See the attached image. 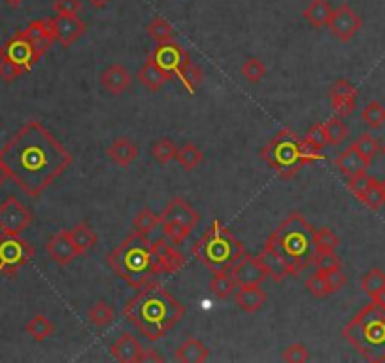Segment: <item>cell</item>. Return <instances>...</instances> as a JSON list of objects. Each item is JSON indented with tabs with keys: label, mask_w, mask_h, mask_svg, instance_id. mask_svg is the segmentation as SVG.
<instances>
[{
	"label": "cell",
	"mask_w": 385,
	"mask_h": 363,
	"mask_svg": "<svg viewBox=\"0 0 385 363\" xmlns=\"http://www.w3.org/2000/svg\"><path fill=\"white\" fill-rule=\"evenodd\" d=\"M114 318H116V312H114V308L106 301L94 302L93 307L87 310V320L94 327H100V330L108 327L114 322Z\"/></svg>",
	"instance_id": "obj_32"
},
{
	"label": "cell",
	"mask_w": 385,
	"mask_h": 363,
	"mask_svg": "<svg viewBox=\"0 0 385 363\" xmlns=\"http://www.w3.org/2000/svg\"><path fill=\"white\" fill-rule=\"evenodd\" d=\"M163 226V231H165V237L172 242V244H183L185 238L191 235V229L188 227L180 226V223H161Z\"/></svg>",
	"instance_id": "obj_49"
},
{
	"label": "cell",
	"mask_w": 385,
	"mask_h": 363,
	"mask_svg": "<svg viewBox=\"0 0 385 363\" xmlns=\"http://www.w3.org/2000/svg\"><path fill=\"white\" fill-rule=\"evenodd\" d=\"M342 335L367 362H385V307L372 301L353 316Z\"/></svg>",
	"instance_id": "obj_6"
},
{
	"label": "cell",
	"mask_w": 385,
	"mask_h": 363,
	"mask_svg": "<svg viewBox=\"0 0 385 363\" xmlns=\"http://www.w3.org/2000/svg\"><path fill=\"white\" fill-rule=\"evenodd\" d=\"M131 74H129V70L123 65L108 66V68L100 74V85L110 95H123L131 88Z\"/></svg>",
	"instance_id": "obj_21"
},
{
	"label": "cell",
	"mask_w": 385,
	"mask_h": 363,
	"mask_svg": "<svg viewBox=\"0 0 385 363\" xmlns=\"http://www.w3.org/2000/svg\"><path fill=\"white\" fill-rule=\"evenodd\" d=\"M110 269L129 286L140 290L157 275H163L153 242L142 233L132 231L121 244H117L106 258Z\"/></svg>",
	"instance_id": "obj_3"
},
{
	"label": "cell",
	"mask_w": 385,
	"mask_h": 363,
	"mask_svg": "<svg viewBox=\"0 0 385 363\" xmlns=\"http://www.w3.org/2000/svg\"><path fill=\"white\" fill-rule=\"evenodd\" d=\"M34 258L33 244L21 235H4L0 237V276H13Z\"/></svg>",
	"instance_id": "obj_8"
},
{
	"label": "cell",
	"mask_w": 385,
	"mask_h": 363,
	"mask_svg": "<svg viewBox=\"0 0 385 363\" xmlns=\"http://www.w3.org/2000/svg\"><path fill=\"white\" fill-rule=\"evenodd\" d=\"M151 155L161 165H168L172 159H176L178 146L172 142L170 138H161L151 146Z\"/></svg>",
	"instance_id": "obj_36"
},
{
	"label": "cell",
	"mask_w": 385,
	"mask_h": 363,
	"mask_svg": "<svg viewBox=\"0 0 385 363\" xmlns=\"http://www.w3.org/2000/svg\"><path fill=\"white\" fill-rule=\"evenodd\" d=\"M110 354L117 362L121 363H138L142 362L143 347L138 342V339L131 333H123L114 344L110 347Z\"/></svg>",
	"instance_id": "obj_20"
},
{
	"label": "cell",
	"mask_w": 385,
	"mask_h": 363,
	"mask_svg": "<svg viewBox=\"0 0 385 363\" xmlns=\"http://www.w3.org/2000/svg\"><path fill=\"white\" fill-rule=\"evenodd\" d=\"M327 27L330 28V33L335 34L336 38L346 44L361 31L363 19L349 4H340L336 10H332V16H330Z\"/></svg>",
	"instance_id": "obj_12"
},
{
	"label": "cell",
	"mask_w": 385,
	"mask_h": 363,
	"mask_svg": "<svg viewBox=\"0 0 385 363\" xmlns=\"http://www.w3.org/2000/svg\"><path fill=\"white\" fill-rule=\"evenodd\" d=\"M381 186H384V195H385V180L381 182Z\"/></svg>",
	"instance_id": "obj_61"
},
{
	"label": "cell",
	"mask_w": 385,
	"mask_h": 363,
	"mask_svg": "<svg viewBox=\"0 0 385 363\" xmlns=\"http://www.w3.org/2000/svg\"><path fill=\"white\" fill-rule=\"evenodd\" d=\"M314 227L310 226L308 220L300 212H293L281 221L266 242L278 250L281 258L289 265L291 276H298L314 263L315 250Z\"/></svg>",
	"instance_id": "obj_4"
},
{
	"label": "cell",
	"mask_w": 385,
	"mask_h": 363,
	"mask_svg": "<svg viewBox=\"0 0 385 363\" xmlns=\"http://www.w3.org/2000/svg\"><path fill=\"white\" fill-rule=\"evenodd\" d=\"M355 102H357V99L330 100V106H332V110H335V116H338L344 120V117L352 116L353 110H355Z\"/></svg>",
	"instance_id": "obj_53"
},
{
	"label": "cell",
	"mask_w": 385,
	"mask_h": 363,
	"mask_svg": "<svg viewBox=\"0 0 385 363\" xmlns=\"http://www.w3.org/2000/svg\"><path fill=\"white\" fill-rule=\"evenodd\" d=\"M87 2L93 6V8H104V6L108 4L110 0H87Z\"/></svg>",
	"instance_id": "obj_57"
},
{
	"label": "cell",
	"mask_w": 385,
	"mask_h": 363,
	"mask_svg": "<svg viewBox=\"0 0 385 363\" xmlns=\"http://www.w3.org/2000/svg\"><path fill=\"white\" fill-rule=\"evenodd\" d=\"M240 72H242V76L246 78L248 82L259 83L264 76H266V66H264L263 60L254 57V59H248L246 63H244Z\"/></svg>",
	"instance_id": "obj_43"
},
{
	"label": "cell",
	"mask_w": 385,
	"mask_h": 363,
	"mask_svg": "<svg viewBox=\"0 0 385 363\" xmlns=\"http://www.w3.org/2000/svg\"><path fill=\"white\" fill-rule=\"evenodd\" d=\"M323 125H325V131H327V138H329L330 146H340V144L347 138V135H349L347 125L344 123V120L338 116L329 117V120L325 121Z\"/></svg>",
	"instance_id": "obj_34"
},
{
	"label": "cell",
	"mask_w": 385,
	"mask_h": 363,
	"mask_svg": "<svg viewBox=\"0 0 385 363\" xmlns=\"http://www.w3.org/2000/svg\"><path fill=\"white\" fill-rule=\"evenodd\" d=\"M25 331L33 337L34 341L42 342L45 341L48 337L53 335L55 327H53V324H51V320L48 318V316H44V314H36V316H33V318L28 320L27 325H25Z\"/></svg>",
	"instance_id": "obj_29"
},
{
	"label": "cell",
	"mask_w": 385,
	"mask_h": 363,
	"mask_svg": "<svg viewBox=\"0 0 385 363\" xmlns=\"http://www.w3.org/2000/svg\"><path fill=\"white\" fill-rule=\"evenodd\" d=\"M335 167L340 171V174H344L349 180V178L359 177V174H364L369 171L370 161L364 159L363 155L349 146L342 154H338V157L335 159Z\"/></svg>",
	"instance_id": "obj_22"
},
{
	"label": "cell",
	"mask_w": 385,
	"mask_h": 363,
	"mask_svg": "<svg viewBox=\"0 0 385 363\" xmlns=\"http://www.w3.org/2000/svg\"><path fill=\"white\" fill-rule=\"evenodd\" d=\"M23 34L27 36L28 42L33 44L36 56L42 59V56H45L50 48L55 42V33H53V25H51V19H36V21L28 23L27 28L23 31Z\"/></svg>",
	"instance_id": "obj_16"
},
{
	"label": "cell",
	"mask_w": 385,
	"mask_h": 363,
	"mask_svg": "<svg viewBox=\"0 0 385 363\" xmlns=\"http://www.w3.org/2000/svg\"><path fill=\"white\" fill-rule=\"evenodd\" d=\"M208 347H206L202 341L195 339V337H188V339L178 347L176 354H174L176 362L182 363H202L208 359Z\"/></svg>",
	"instance_id": "obj_24"
},
{
	"label": "cell",
	"mask_w": 385,
	"mask_h": 363,
	"mask_svg": "<svg viewBox=\"0 0 385 363\" xmlns=\"http://www.w3.org/2000/svg\"><path fill=\"white\" fill-rule=\"evenodd\" d=\"M323 276H325V282H327V288H329V293H336L338 290L344 288V284H346V275H344L342 267L332 269V270H327V273H323Z\"/></svg>",
	"instance_id": "obj_51"
},
{
	"label": "cell",
	"mask_w": 385,
	"mask_h": 363,
	"mask_svg": "<svg viewBox=\"0 0 385 363\" xmlns=\"http://www.w3.org/2000/svg\"><path fill=\"white\" fill-rule=\"evenodd\" d=\"M153 250L157 253V259H159L163 275H174L178 270H182L188 263L185 256L166 237H159L157 241H153Z\"/></svg>",
	"instance_id": "obj_18"
},
{
	"label": "cell",
	"mask_w": 385,
	"mask_h": 363,
	"mask_svg": "<svg viewBox=\"0 0 385 363\" xmlns=\"http://www.w3.org/2000/svg\"><path fill=\"white\" fill-rule=\"evenodd\" d=\"M385 288V273L378 267L370 269L367 275L361 278V290H363L370 299H374L378 293Z\"/></svg>",
	"instance_id": "obj_33"
},
{
	"label": "cell",
	"mask_w": 385,
	"mask_h": 363,
	"mask_svg": "<svg viewBox=\"0 0 385 363\" xmlns=\"http://www.w3.org/2000/svg\"><path fill=\"white\" fill-rule=\"evenodd\" d=\"M314 265L318 270L327 273V270H332V269L342 267V261L335 252H318L314 258Z\"/></svg>",
	"instance_id": "obj_47"
},
{
	"label": "cell",
	"mask_w": 385,
	"mask_h": 363,
	"mask_svg": "<svg viewBox=\"0 0 385 363\" xmlns=\"http://www.w3.org/2000/svg\"><path fill=\"white\" fill-rule=\"evenodd\" d=\"M234 301H237V305L242 308L244 312L254 314L259 312L264 302H266V293L261 290V286H242L238 288Z\"/></svg>",
	"instance_id": "obj_25"
},
{
	"label": "cell",
	"mask_w": 385,
	"mask_h": 363,
	"mask_svg": "<svg viewBox=\"0 0 385 363\" xmlns=\"http://www.w3.org/2000/svg\"><path fill=\"white\" fill-rule=\"evenodd\" d=\"M146 60L159 66L161 70L166 72V74L174 80V78L180 76V72H182L192 59L183 46H180L178 42H174V40H168V42L157 44V48L149 51Z\"/></svg>",
	"instance_id": "obj_9"
},
{
	"label": "cell",
	"mask_w": 385,
	"mask_h": 363,
	"mask_svg": "<svg viewBox=\"0 0 385 363\" xmlns=\"http://www.w3.org/2000/svg\"><path fill=\"white\" fill-rule=\"evenodd\" d=\"M352 148L363 155L364 159H369L370 163H372V159L378 155L381 146H380V142H378V140L370 135V132H363V135H361V137L352 144Z\"/></svg>",
	"instance_id": "obj_38"
},
{
	"label": "cell",
	"mask_w": 385,
	"mask_h": 363,
	"mask_svg": "<svg viewBox=\"0 0 385 363\" xmlns=\"http://www.w3.org/2000/svg\"><path fill=\"white\" fill-rule=\"evenodd\" d=\"M304 142L315 149H323L325 146H329V138H327L323 123H315L314 127H310V131L304 137Z\"/></svg>",
	"instance_id": "obj_45"
},
{
	"label": "cell",
	"mask_w": 385,
	"mask_h": 363,
	"mask_svg": "<svg viewBox=\"0 0 385 363\" xmlns=\"http://www.w3.org/2000/svg\"><path fill=\"white\" fill-rule=\"evenodd\" d=\"M68 231H70V238L80 256L87 253L91 248H94L97 241H99L97 233H94L87 223H76V226L68 229Z\"/></svg>",
	"instance_id": "obj_28"
},
{
	"label": "cell",
	"mask_w": 385,
	"mask_h": 363,
	"mask_svg": "<svg viewBox=\"0 0 385 363\" xmlns=\"http://www.w3.org/2000/svg\"><path fill=\"white\" fill-rule=\"evenodd\" d=\"M359 201L367 206V209L374 210V212H378V210L381 209L385 204V195H384V186H381V182L378 180V178L372 177V180H370L369 187L364 189V193L359 197Z\"/></svg>",
	"instance_id": "obj_31"
},
{
	"label": "cell",
	"mask_w": 385,
	"mask_h": 363,
	"mask_svg": "<svg viewBox=\"0 0 385 363\" xmlns=\"http://www.w3.org/2000/svg\"><path fill=\"white\" fill-rule=\"evenodd\" d=\"M372 301H376V302H380L381 307H385V288L384 290H381L380 293H378V295H376L374 299H372Z\"/></svg>",
	"instance_id": "obj_58"
},
{
	"label": "cell",
	"mask_w": 385,
	"mask_h": 363,
	"mask_svg": "<svg viewBox=\"0 0 385 363\" xmlns=\"http://www.w3.org/2000/svg\"><path fill=\"white\" fill-rule=\"evenodd\" d=\"M0 56H4L6 59L16 63L25 74L33 70L34 65L40 60V57L36 56V51H34L33 44L28 42V38L23 34V31L13 34V36L6 42L4 48H0Z\"/></svg>",
	"instance_id": "obj_11"
},
{
	"label": "cell",
	"mask_w": 385,
	"mask_h": 363,
	"mask_svg": "<svg viewBox=\"0 0 385 363\" xmlns=\"http://www.w3.org/2000/svg\"><path fill=\"white\" fill-rule=\"evenodd\" d=\"M261 157L266 165L278 172V177L289 180L306 165H314L325 159L321 149H315L304 142V137H298L291 129H281L263 149Z\"/></svg>",
	"instance_id": "obj_5"
},
{
	"label": "cell",
	"mask_w": 385,
	"mask_h": 363,
	"mask_svg": "<svg viewBox=\"0 0 385 363\" xmlns=\"http://www.w3.org/2000/svg\"><path fill=\"white\" fill-rule=\"evenodd\" d=\"M259 265L263 267L266 276H270L274 282H283L287 276H291L289 265L286 263V259L281 258L278 250L274 246H270L269 242H264V248L255 256Z\"/></svg>",
	"instance_id": "obj_19"
},
{
	"label": "cell",
	"mask_w": 385,
	"mask_h": 363,
	"mask_svg": "<svg viewBox=\"0 0 385 363\" xmlns=\"http://www.w3.org/2000/svg\"><path fill=\"white\" fill-rule=\"evenodd\" d=\"M4 2L10 6V8H19V6H21L25 0H4Z\"/></svg>",
	"instance_id": "obj_59"
},
{
	"label": "cell",
	"mask_w": 385,
	"mask_h": 363,
	"mask_svg": "<svg viewBox=\"0 0 385 363\" xmlns=\"http://www.w3.org/2000/svg\"><path fill=\"white\" fill-rule=\"evenodd\" d=\"M53 10L57 14H77L82 10V2L80 0H55L53 2Z\"/></svg>",
	"instance_id": "obj_54"
},
{
	"label": "cell",
	"mask_w": 385,
	"mask_h": 363,
	"mask_svg": "<svg viewBox=\"0 0 385 363\" xmlns=\"http://www.w3.org/2000/svg\"><path fill=\"white\" fill-rule=\"evenodd\" d=\"M106 155H108L116 165L127 169L129 165H132V161L138 157V146L134 142H131L129 138L119 137L106 148Z\"/></svg>",
	"instance_id": "obj_23"
},
{
	"label": "cell",
	"mask_w": 385,
	"mask_h": 363,
	"mask_svg": "<svg viewBox=\"0 0 385 363\" xmlns=\"http://www.w3.org/2000/svg\"><path fill=\"white\" fill-rule=\"evenodd\" d=\"M21 74H25V72H23L16 63H11L10 59H6L4 56H0V78H2L6 83L13 82V80H17Z\"/></svg>",
	"instance_id": "obj_50"
},
{
	"label": "cell",
	"mask_w": 385,
	"mask_h": 363,
	"mask_svg": "<svg viewBox=\"0 0 385 363\" xmlns=\"http://www.w3.org/2000/svg\"><path fill=\"white\" fill-rule=\"evenodd\" d=\"M51 25H53L55 40L65 48L76 44L87 31V25L77 17V14H57V17H51Z\"/></svg>",
	"instance_id": "obj_13"
},
{
	"label": "cell",
	"mask_w": 385,
	"mask_h": 363,
	"mask_svg": "<svg viewBox=\"0 0 385 363\" xmlns=\"http://www.w3.org/2000/svg\"><path fill=\"white\" fill-rule=\"evenodd\" d=\"M127 318L148 341H161L168 331L178 325L185 316V307L161 282H148L140 288V293L123 308Z\"/></svg>",
	"instance_id": "obj_2"
},
{
	"label": "cell",
	"mask_w": 385,
	"mask_h": 363,
	"mask_svg": "<svg viewBox=\"0 0 385 363\" xmlns=\"http://www.w3.org/2000/svg\"><path fill=\"white\" fill-rule=\"evenodd\" d=\"M142 362H163V356H159V354L155 352V350H151V348H143V356H142Z\"/></svg>",
	"instance_id": "obj_55"
},
{
	"label": "cell",
	"mask_w": 385,
	"mask_h": 363,
	"mask_svg": "<svg viewBox=\"0 0 385 363\" xmlns=\"http://www.w3.org/2000/svg\"><path fill=\"white\" fill-rule=\"evenodd\" d=\"M238 284L231 276V273H215L214 278L210 280V292L217 299H229L237 292Z\"/></svg>",
	"instance_id": "obj_30"
},
{
	"label": "cell",
	"mask_w": 385,
	"mask_h": 363,
	"mask_svg": "<svg viewBox=\"0 0 385 363\" xmlns=\"http://www.w3.org/2000/svg\"><path fill=\"white\" fill-rule=\"evenodd\" d=\"M330 16H332V6L329 4V0H310V4L303 11V17L314 28L327 27Z\"/></svg>",
	"instance_id": "obj_26"
},
{
	"label": "cell",
	"mask_w": 385,
	"mask_h": 363,
	"mask_svg": "<svg viewBox=\"0 0 385 363\" xmlns=\"http://www.w3.org/2000/svg\"><path fill=\"white\" fill-rule=\"evenodd\" d=\"M306 290H308L314 298H325L329 295V288H327V282H325V276L321 270H315L314 275H310L306 278Z\"/></svg>",
	"instance_id": "obj_46"
},
{
	"label": "cell",
	"mask_w": 385,
	"mask_h": 363,
	"mask_svg": "<svg viewBox=\"0 0 385 363\" xmlns=\"http://www.w3.org/2000/svg\"><path fill=\"white\" fill-rule=\"evenodd\" d=\"M45 252L51 258V261L59 265V267H66L80 256L74 242H72L68 229H61L57 235H53L50 242L45 244Z\"/></svg>",
	"instance_id": "obj_17"
},
{
	"label": "cell",
	"mask_w": 385,
	"mask_h": 363,
	"mask_svg": "<svg viewBox=\"0 0 385 363\" xmlns=\"http://www.w3.org/2000/svg\"><path fill=\"white\" fill-rule=\"evenodd\" d=\"M370 180H372V177H369L367 172H364V174H359V177L349 178V180H347V189L359 199L364 193V189L369 187Z\"/></svg>",
	"instance_id": "obj_52"
},
{
	"label": "cell",
	"mask_w": 385,
	"mask_h": 363,
	"mask_svg": "<svg viewBox=\"0 0 385 363\" xmlns=\"http://www.w3.org/2000/svg\"><path fill=\"white\" fill-rule=\"evenodd\" d=\"M191 253L215 275L229 273L246 253V248L219 220H214L202 237L195 242Z\"/></svg>",
	"instance_id": "obj_7"
},
{
	"label": "cell",
	"mask_w": 385,
	"mask_h": 363,
	"mask_svg": "<svg viewBox=\"0 0 385 363\" xmlns=\"http://www.w3.org/2000/svg\"><path fill=\"white\" fill-rule=\"evenodd\" d=\"M361 117L370 129H381L385 125V106L378 100H370L361 112Z\"/></svg>",
	"instance_id": "obj_37"
},
{
	"label": "cell",
	"mask_w": 385,
	"mask_h": 363,
	"mask_svg": "<svg viewBox=\"0 0 385 363\" xmlns=\"http://www.w3.org/2000/svg\"><path fill=\"white\" fill-rule=\"evenodd\" d=\"M161 223V218L155 214L153 210L143 209L140 210L136 216H134V220H132V227H134V231L142 233V235H148L155 229V227Z\"/></svg>",
	"instance_id": "obj_39"
},
{
	"label": "cell",
	"mask_w": 385,
	"mask_h": 363,
	"mask_svg": "<svg viewBox=\"0 0 385 363\" xmlns=\"http://www.w3.org/2000/svg\"><path fill=\"white\" fill-rule=\"evenodd\" d=\"M138 82L142 83L143 88L149 89V91H159L163 85H165L166 82H170L172 78L166 74V72H163L157 65H153V63H149V60H146L142 65V68L138 70L136 74Z\"/></svg>",
	"instance_id": "obj_27"
},
{
	"label": "cell",
	"mask_w": 385,
	"mask_h": 363,
	"mask_svg": "<svg viewBox=\"0 0 385 363\" xmlns=\"http://www.w3.org/2000/svg\"><path fill=\"white\" fill-rule=\"evenodd\" d=\"M330 100H344V99H357V89L353 88L347 80H336L329 89Z\"/></svg>",
	"instance_id": "obj_44"
},
{
	"label": "cell",
	"mask_w": 385,
	"mask_h": 363,
	"mask_svg": "<svg viewBox=\"0 0 385 363\" xmlns=\"http://www.w3.org/2000/svg\"><path fill=\"white\" fill-rule=\"evenodd\" d=\"M281 359L289 363H306L310 359L308 348L300 344V342H295L291 347H287L281 354Z\"/></svg>",
	"instance_id": "obj_48"
},
{
	"label": "cell",
	"mask_w": 385,
	"mask_h": 363,
	"mask_svg": "<svg viewBox=\"0 0 385 363\" xmlns=\"http://www.w3.org/2000/svg\"><path fill=\"white\" fill-rule=\"evenodd\" d=\"M314 241L318 252H336V248L340 244V238L336 237L335 233L327 229V227H321V229L314 233Z\"/></svg>",
	"instance_id": "obj_42"
},
{
	"label": "cell",
	"mask_w": 385,
	"mask_h": 363,
	"mask_svg": "<svg viewBox=\"0 0 385 363\" xmlns=\"http://www.w3.org/2000/svg\"><path fill=\"white\" fill-rule=\"evenodd\" d=\"M33 223V212L17 197H8L0 204V231L4 235H21Z\"/></svg>",
	"instance_id": "obj_10"
},
{
	"label": "cell",
	"mask_w": 385,
	"mask_h": 363,
	"mask_svg": "<svg viewBox=\"0 0 385 363\" xmlns=\"http://www.w3.org/2000/svg\"><path fill=\"white\" fill-rule=\"evenodd\" d=\"M8 171H6L4 163H2V159H0V187H2V184H4L6 180H8Z\"/></svg>",
	"instance_id": "obj_56"
},
{
	"label": "cell",
	"mask_w": 385,
	"mask_h": 363,
	"mask_svg": "<svg viewBox=\"0 0 385 363\" xmlns=\"http://www.w3.org/2000/svg\"><path fill=\"white\" fill-rule=\"evenodd\" d=\"M8 177L27 193L40 197L66 169L72 165V154L59 138L40 121L31 120L0 149Z\"/></svg>",
	"instance_id": "obj_1"
},
{
	"label": "cell",
	"mask_w": 385,
	"mask_h": 363,
	"mask_svg": "<svg viewBox=\"0 0 385 363\" xmlns=\"http://www.w3.org/2000/svg\"><path fill=\"white\" fill-rule=\"evenodd\" d=\"M161 223H180L188 229H197L200 223V214L197 209H192L191 204L183 197H174L170 203L166 204L163 214L159 216Z\"/></svg>",
	"instance_id": "obj_14"
},
{
	"label": "cell",
	"mask_w": 385,
	"mask_h": 363,
	"mask_svg": "<svg viewBox=\"0 0 385 363\" xmlns=\"http://www.w3.org/2000/svg\"><path fill=\"white\" fill-rule=\"evenodd\" d=\"M381 152H384V155H385V142H384V146H381Z\"/></svg>",
	"instance_id": "obj_60"
},
{
	"label": "cell",
	"mask_w": 385,
	"mask_h": 363,
	"mask_svg": "<svg viewBox=\"0 0 385 363\" xmlns=\"http://www.w3.org/2000/svg\"><path fill=\"white\" fill-rule=\"evenodd\" d=\"M146 31H148L149 36H151L155 42H159V44L161 42H168V40H172V36H174V28H172L170 23L163 19V17H153Z\"/></svg>",
	"instance_id": "obj_41"
},
{
	"label": "cell",
	"mask_w": 385,
	"mask_h": 363,
	"mask_svg": "<svg viewBox=\"0 0 385 363\" xmlns=\"http://www.w3.org/2000/svg\"><path fill=\"white\" fill-rule=\"evenodd\" d=\"M176 161L180 163L182 169H185V171H192V169H197V167L202 163L204 154L197 148V146H195V144H185L183 148L178 149Z\"/></svg>",
	"instance_id": "obj_35"
},
{
	"label": "cell",
	"mask_w": 385,
	"mask_h": 363,
	"mask_svg": "<svg viewBox=\"0 0 385 363\" xmlns=\"http://www.w3.org/2000/svg\"><path fill=\"white\" fill-rule=\"evenodd\" d=\"M231 276L234 278V282L238 284V288L242 286H261L269 276L264 273V269L259 265L257 258L251 256V253H244L242 258L238 259V263L232 267Z\"/></svg>",
	"instance_id": "obj_15"
},
{
	"label": "cell",
	"mask_w": 385,
	"mask_h": 363,
	"mask_svg": "<svg viewBox=\"0 0 385 363\" xmlns=\"http://www.w3.org/2000/svg\"><path fill=\"white\" fill-rule=\"evenodd\" d=\"M202 78H204V74H202V70H200V66L195 65V63L191 60V63H189V65L180 72V76H178L176 80H180V83H182L183 88L188 89L189 93L192 95L195 91H197L198 85L202 83Z\"/></svg>",
	"instance_id": "obj_40"
}]
</instances>
